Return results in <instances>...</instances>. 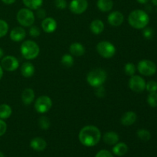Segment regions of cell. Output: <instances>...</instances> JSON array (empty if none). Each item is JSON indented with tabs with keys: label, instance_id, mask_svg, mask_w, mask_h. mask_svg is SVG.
Returning a JSON list of instances; mask_svg holds the SVG:
<instances>
[{
	"label": "cell",
	"instance_id": "cell-40",
	"mask_svg": "<svg viewBox=\"0 0 157 157\" xmlns=\"http://www.w3.org/2000/svg\"><path fill=\"white\" fill-rule=\"evenodd\" d=\"M15 1L16 0H2V2L6 5H12L13 3H15Z\"/></svg>",
	"mask_w": 157,
	"mask_h": 157
},
{
	"label": "cell",
	"instance_id": "cell-14",
	"mask_svg": "<svg viewBox=\"0 0 157 157\" xmlns=\"http://www.w3.org/2000/svg\"><path fill=\"white\" fill-rule=\"evenodd\" d=\"M9 36L12 41L15 42H19L25 39L26 36V32L22 27H15L12 29Z\"/></svg>",
	"mask_w": 157,
	"mask_h": 157
},
{
	"label": "cell",
	"instance_id": "cell-26",
	"mask_svg": "<svg viewBox=\"0 0 157 157\" xmlns=\"http://www.w3.org/2000/svg\"><path fill=\"white\" fill-rule=\"evenodd\" d=\"M74 58L71 54H64L61 60V64L66 67H71L74 65Z\"/></svg>",
	"mask_w": 157,
	"mask_h": 157
},
{
	"label": "cell",
	"instance_id": "cell-23",
	"mask_svg": "<svg viewBox=\"0 0 157 157\" xmlns=\"http://www.w3.org/2000/svg\"><path fill=\"white\" fill-rule=\"evenodd\" d=\"M97 6L101 12H108L113 9V0H98Z\"/></svg>",
	"mask_w": 157,
	"mask_h": 157
},
{
	"label": "cell",
	"instance_id": "cell-30",
	"mask_svg": "<svg viewBox=\"0 0 157 157\" xmlns=\"http://www.w3.org/2000/svg\"><path fill=\"white\" fill-rule=\"evenodd\" d=\"M147 103L151 107H157V92H152L147 97Z\"/></svg>",
	"mask_w": 157,
	"mask_h": 157
},
{
	"label": "cell",
	"instance_id": "cell-16",
	"mask_svg": "<svg viewBox=\"0 0 157 157\" xmlns=\"http://www.w3.org/2000/svg\"><path fill=\"white\" fill-rule=\"evenodd\" d=\"M21 101L25 105H30L34 102L35 98V94L33 89L25 88L21 93Z\"/></svg>",
	"mask_w": 157,
	"mask_h": 157
},
{
	"label": "cell",
	"instance_id": "cell-25",
	"mask_svg": "<svg viewBox=\"0 0 157 157\" xmlns=\"http://www.w3.org/2000/svg\"><path fill=\"white\" fill-rule=\"evenodd\" d=\"M22 2L25 7L31 10H37L43 4V0H22Z\"/></svg>",
	"mask_w": 157,
	"mask_h": 157
},
{
	"label": "cell",
	"instance_id": "cell-2",
	"mask_svg": "<svg viewBox=\"0 0 157 157\" xmlns=\"http://www.w3.org/2000/svg\"><path fill=\"white\" fill-rule=\"evenodd\" d=\"M128 22L135 29H144L150 22V17L145 11L135 9L132 11L128 16Z\"/></svg>",
	"mask_w": 157,
	"mask_h": 157
},
{
	"label": "cell",
	"instance_id": "cell-13",
	"mask_svg": "<svg viewBox=\"0 0 157 157\" xmlns=\"http://www.w3.org/2000/svg\"><path fill=\"white\" fill-rule=\"evenodd\" d=\"M58 27V24L55 18L52 17H46L42 20L41 22V29L46 33H53L55 32Z\"/></svg>",
	"mask_w": 157,
	"mask_h": 157
},
{
	"label": "cell",
	"instance_id": "cell-39",
	"mask_svg": "<svg viewBox=\"0 0 157 157\" xmlns=\"http://www.w3.org/2000/svg\"><path fill=\"white\" fill-rule=\"evenodd\" d=\"M36 12V16L38 17L40 19H44V18H46V12L44 9H41V8H39V9H37Z\"/></svg>",
	"mask_w": 157,
	"mask_h": 157
},
{
	"label": "cell",
	"instance_id": "cell-4",
	"mask_svg": "<svg viewBox=\"0 0 157 157\" xmlns=\"http://www.w3.org/2000/svg\"><path fill=\"white\" fill-rule=\"evenodd\" d=\"M20 52L23 58L26 60H33L39 55L40 48L35 41L27 40L23 41L21 44Z\"/></svg>",
	"mask_w": 157,
	"mask_h": 157
},
{
	"label": "cell",
	"instance_id": "cell-44",
	"mask_svg": "<svg viewBox=\"0 0 157 157\" xmlns=\"http://www.w3.org/2000/svg\"><path fill=\"white\" fill-rule=\"evenodd\" d=\"M153 5H154L155 6H157V0H151Z\"/></svg>",
	"mask_w": 157,
	"mask_h": 157
},
{
	"label": "cell",
	"instance_id": "cell-32",
	"mask_svg": "<svg viewBox=\"0 0 157 157\" xmlns=\"http://www.w3.org/2000/svg\"><path fill=\"white\" fill-rule=\"evenodd\" d=\"M146 90L150 93L157 91V82L155 81H150L146 83Z\"/></svg>",
	"mask_w": 157,
	"mask_h": 157
},
{
	"label": "cell",
	"instance_id": "cell-36",
	"mask_svg": "<svg viewBox=\"0 0 157 157\" xmlns=\"http://www.w3.org/2000/svg\"><path fill=\"white\" fill-rule=\"evenodd\" d=\"M55 6L58 9H64L67 7V1L66 0H55Z\"/></svg>",
	"mask_w": 157,
	"mask_h": 157
},
{
	"label": "cell",
	"instance_id": "cell-38",
	"mask_svg": "<svg viewBox=\"0 0 157 157\" xmlns=\"http://www.w3.org/2000/svg\"><path fill=\"white\" fill-rule=\"evenodd\" d=\"M7 130V124L3 120L0 119V136H3Z\"/></svg>",
	"mask_w": 157,
	"mask_h": 157
},
{
	"label": "cell",
	"instance_id": "cell-42",
	"mask_svg": "<svg viewBox=\"0 0 157 157\" xmlns=\"http://www.w3.org/2000/svg\"><path fill=\"white\" fill-rule=\"evenodd\" d=\"M2 77H3V69L2 67L1 64H0V80L2 78Z\"/></svg>",
	"mask_w": 157,
	"mask_h": 157
},
{
	"label": "cell",
	"instance_id": "cell-12",
	"mask_svg": "<svg viewBox=\"0 0 157 157\" xmlns=\"http://www.w3.org/2000/svg\"><path fill=\"white\" fill-rule=\"evenodd\" d=\"M124 16L123 13L119 11H113L110 12L107 16V21L110 25L113 27H118L124 23Z\"/></svg>",
	"mask_w": 157,
	"mask_h": 157
},
{
	"label": "cell",
	"instance_id": "cell-3",
	"mask_svg": "<svg viewBox=\"0 0 157 157\" xmlns=\"http://www.w3.org/2000/svg\"><path fill=\"white\" fill-rule=\"evenodd\" d=\"M107 78V73L103 68H94L89 71L87 75V81L90 86L98 87L102 86Z\"/></svg>",
	"mask_w": 157,
	"mask_h": 157
},
{
	"label": "cell",
	"instance_id": "cell-45",
	"mask_svg": "<svg viewBox=\"0 0 157 157\" xmlns=\"http://www.w3.org/2000/svg\"><path fill=\"white\" fill-rule=\"evenodd\" d=\"M0 157H5L4 153H2V152H0Z\"/></svg>",
	"mask_w": 157,
	"mask_h": 157
},
{
	"label": "cell",
	"instance_id": "cell-17",
	"mask_svg": "<svg viewBox=\"0 0 157 157\" xmlns=\"http://www.w3.org/2000/svg\"><path fill=\"white\" fill-rule=\"evenodd\" d=\"M30 146L34 150L38 152L43 151L47 147V142L41 137H35L31 140Z\"/></svg>",
	"mask_w": 157,
	"mask_h": 157
},
{
	"label": "cell",
	"instance_id": "cell-34",
	"mask_svg": "<svg viewBox=\"0 0 157 157\" xmlns=\"http://www.w3.org/2000/svg\"><path fill=\"white\" fill-rule=\"evenodd\" d=\"M153 34H154V32H153L152 28L146 27L143 29V35L146 39H151L153 37Z\"/></svg>",
	"mask_w": 157,
	"mask_h": 157
},
{
	"label": "cell",
	"instance_id": "cell-11",
	"mask_svg": "<svg viewBox=\"0 0 157 157\" xmlns=\"http://www.w3.org/2000/svg\"><path fill=\"white\" fill-rule=\"evenodd\" d=\"M88 7V2L87 0H72L69 5L71 12L76 15L83 14Z\"/></svg>",
	"mask_w": 157,
	"mask_h": 157
},
{
	"label": "cell",
	"instance_id": "cell-27",
	"mask_svg": "<svg viewBox=\"0 0 157 157\" xmlns=\"http://www.w3.org/2000/svg\"><path fill=\"white\" fill-rule=\"evenodd\" d=\"M38 127L41 129V130H48L49 127L51 126V122L50 120L48 117L46 116H41L40 117L39 119H38Z\"/></svg>",
	"mask_w": 157,
	"mask_h": 157
},
{
	"label": "cell",
	"instance_id": "cell-5",
	"mask_svg": "<svg viewBox=\"0 0 157 157\" xmlns=\"http://www.w3.org/2000/svg\"><path fill=\"white\" fill-rule=\"evenodd\" d=\"M16 19L22 27H30L33 25L35 21V15L33 11L28 8H23L18 12Z\"/></svg>",
	"mask_w": 157,
	"mask_h": 157
},
{
	"label": "cell",
	"instance_id": "cell-1",
	"mask_svg": "<svg viewBox=\"0 0 157 157\" xmlns=\"http://www.w3.org/2000/svg\"><path fill=\"white\" fill-rule=\"evenodd\" d=\"M78 139L81 144L85 147H94L101 139V130L96 126H85L80 130Z\"/></svg>",
	"mask_w": 157,
	"mask_h": 157
},
{
	"label": "cell",
	"instance_id": "cell-35",
	"mask_svg": "<svg viewBox=\"0 0 157 157\" xmlns=\"http://www.w3.org/2000/svg\"><path fill=\"white\" fill-rule=\"evenodd\" d=\"M96 88V90H95V95H96L98 98H104L106 95V90L105 88L102 86H100V87H95Z\"/></svg>",
	"mask_w": 157,
	"mask_h": 157
},
{
	"label": "cell",
	"instance_id": "cell-33",
	"mask_svg": "<svg viewBox=\"0 0 157 157\" xmlns=\"http://www.w3.org/2000/svg\"><path fill=\"white\" fill-rule=\"evenodd\" d=\"M29 32L31 37H32V38H38L40 35V34H41V30H40V29L38 26L32 25L30 26Z\"/></svg>",
	"mask_w": 157,
	"mask_h": 157
},
{
	"label": "cell",
	"instance_id": "cell-6",
	"mask_svg": "<svg viewBox=\"0 0 157 157\" xmlns=\"http://www.w3.org/2000/svg\"><path fill=\"white\" fill-rule=\"evenodd\" d=\"M96 50L100 56L104 58H111L116 54L114 44L108 41H101L97 44Z\"/></svg>",
	"mask_w": 157,
	"mask_h": 157
},
{
	"label": "cell",
	"instance_id": "cell-21",
	"mask_svg": "<svg viewBox=\"0 0 157 157\" xmlns=\"http://www.w3.org/2000/svg\"><path fill=\"white\" fill-rule=\"evenodd\" d=\"M90 29L94 35H100L104 30V24L101 20L95 19L91 21L90 25Z\"/></svg>",
	"mask_w": 157,
	"mask_h": 157
},
{
	"label": "cell",
	"instance_id": "cell-9",
	"mask_svg": "<svg viewBox=\"0 0 157 157\" xmlns=\"http://www.w3.org/2000/svg\"><path fill=\"white\" fill-rule=\"evenodd\" d=\"M129 87L135 93H142L146 89V81L139 75H133L129 80Z\"/></svg>",
	"mask_w": 157,
	"mask_h": 157
},
{
	"label": "cell",
	"instance_id": "cell-19",
	"mask_svg": "<svg viewBox=\"0 0 157 157\" xmlns=\"http://www.w3.org/2000/svg\"><path fill=\"white\" fill-rule=\"evenodd\" d=\"M20 71H21V75L24 78H29L33 76L35 72V68L34 67L33 64H32L29 61H26V62H24L21 64Z\"/></svg>",
	"mask_w": 157,
	"mask_h": 157
},
{
	"label": "cell",
	"instance_id": "cell-43",
	"mask_svg": "<svg viewBox=\"0 0 157 157\" xmlns=\"http://www.w3.org/2000/svg\"><path fill=\"white\" fill-rule=\"evenodd\" d=\"M3 57H4V51L2 50V48H0V59H2Z\"/></svg>",
	"mask_w": 157,
	"mask_h": 157
},
{
	"label": "cell",
	"instance_id": "cell-41",
	"mask_svg": "<svg viewBox=\"0 0 157 157\" xmlns=\"http://www.w3.org/2000/svg\"><path fill=\"white\" fill-rule=\"evenodd\" d=\"M136 1L139 3H140V4H147L150 0H136Z\"/></svg>",
	"mask_w": 157,
	"mask_h": 157
},
{
	"label": "cell",
	"instance_id": "cell-31",
	"mask_svg": "<svg viewBox=\"0 0 157 157\" xmlns=\"http://www.w3.org/2000/svg\"><path fill=\"white\" fill-rule=\"evenodd\" d=\"M9 32V25L5 20L0 19V38L7 35Z\"/></svg>",
	"mask_w": 157,
	"mask_h": 157
},
{
	"label": "cell",
	"instance_id": "cell-20",
	"mask_svg": "<svg viewBox=\"0 0 157 157\" xmlns=\"http://www.w3.org/2000/svg\"><path fill=\"white\" fill-rule=\"evenodd\" d=\"M103 140H104V143L107 145L113 146L119 142L120 136L116 132L109 131L104 133V136H103Z\"/></svg>",
	"mask_w": 157,
	"mask_h": 157
},
{
	"label": "cell",
	"instance_id": "cell-24",
	"mask_svg": "<svg viewBox=\"0 0 157 157\" xmlns=\"http://www.w3.org/2000/svg\"><path fill=\"white\" fill-rule=\"evenodd\" d=\"M12 113V107L7 104H0V119L6 120L11 117Z\"/></svg>",
	"mask_w": 157,
	"mask_h": 157
},
{
	"label": "cell",
	"instance_id": "cell-8",
	"mask_svg": "<svg viewBox=\"0 0 157 157\" xmlns=\"http://www.w3.org/2000/svg\"><path fill=\"white\" fill-rule=\"evenodd\" d=\"M52 107V100L50 97L43 95L38 97L35 103V109L38 113H45L51 110Z\"/></svg>",
	"mask_w": 157,
	"mask_h": 157
},
{
	"label": "cell",
	"instance_id": "cell-22",
	"mask_svg": "<svg viewBox=\"0 0 157 157\" xmlns=\"http://www.w3.org/2000/svg\"><path fill=\"white\" fill-rule=\"evenodd\" d=\"M128 152V146L125 143H119L113 145V153L117 156H123Z\"/></svg>",
	"mask_w": 157,
	"mask_h": 157
},
{
	"label": "cell",
	"instance_id": "cell-10",
	"mask_svg": "<svg viewBox=\"0 0 157 157\" xmlns=\"http://www.w3.org/2000/svg\"><path fill=\"white\" fill-rule=\"evenodd\" d=\"M1 66L3 70L9 72L15 71L19 67V61L15 57L7 55L2 58Z\"/></svg>",
	"mask_w": 157,
	"mask_h": 157
},
{
	"label": "cell",
	"instance_id": "cell-18",
	"mask_svg": "<svg viewBox=\"0 0 157 157\" xmlns=\"http://www.w3.org/2000/svg\"><path fill=\"white\" fill-rule=\"evenodd\" d=\"M69 52L72 56L81 57L85 54V48L79 42H74L69 47Z\"/></svg>",
	"mask_w": 157,
	"mask_h": 157
},
{
	"label": "cell",
	"instance_id": "cell-37",
	"mask_svg": "<svg viewBox=\"0 0 157 157\" xmlns=\"http://www.w3.org/2000/svg\"><path fill=\"white\" fill-rule=\"evenodd\" d=\"M95 157H113V155L107 150H101L98 152Z\"/></svg>",
	"mask_w": 157,
	"mask_h": 157
},
{
	"label": "cell",
	"instance_id": "cell-28",
	"mask_svg": "<svg viewBox=\"0 0 157 157\" xmlns=\"http://www.w3.org/2000/svg\"><path fill=\"white\" fill-rule=\"evenodd\" d=\"M137 137L143 141H149L151 139V133L146 129H140L136 132Z\"/></svg>",
	"mask_w": 157,
	"mask_h": 157
},
{
	"label": "cell",
	"instance_id": "cell-15",
	"mask_svg": "<svg viewBox=\"0 0 157 157\" xmlns=\"http://www.w3.org/2000/svg\"><path fill=\"white\" fill-rule=\"evenodd\" d=\"M137 116L136 113L133 111H127L122 115L121 118V123L122 125L128 127V126L133 125L135 124Z\"/></svg>",
	"mask_w": 157,
	"mask_h": 157
},
{
	"label": "cell",
	"instance_id": "cell-29",
	"mask_svg": "<svg viewBox=\"0 0 157 157\" xmlns=\"http://www.w3.org/2000/svg\"><path fill=\"white\" fill-rule=\"evenodd\" d=\"M136 71V67L133 63L129 62L127 63L124 66V72L128 76H133V75H135Z\"/></svg>",
	"mask_w": 157,
	"mask_h": 157
},
{
	"label": "cell",
	"instance_id": "cell-7",
	"mask_svg": "<svg viewBox=\"0 0 157 157\" xmlns=\"http://www.w3.org/2000/svg\"><path fill=\"white\" fill-rule=\"evenodd\" d=\"M136 69L140 75L148 77L156 74L157 67L156 64L153 61L148 59H144L139 61Z\"/></svg>",
	"mask_w": 157,
	"mask_h": 157
}]
</instances>
